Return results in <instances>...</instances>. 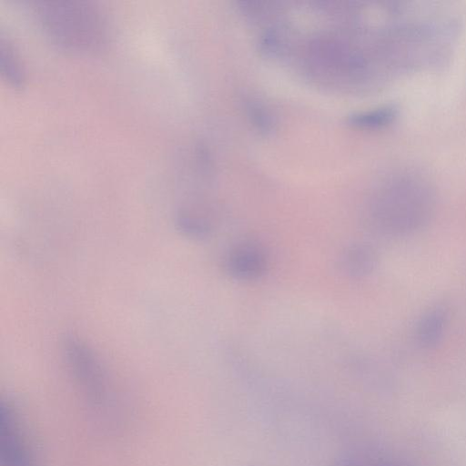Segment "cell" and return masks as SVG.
<instances>
[{
	"instance_id": "cell-1",
	"label": "cell",
	"mask_w": 466,
	"mask_h": 466,
	"mask_svg": "<svg viewBox=\"0 0 466 466\" xmlns=\"http://www.w3.org/2000/svg\"><path fill=\"white\" fill-rule=\"evenodd\" d=\"M436 195L428 178L404 169L385 179L370 197L368 228L384 237H405L423 228L435 210Z\"/></svg>"
},
{
	"instance_id": "cell-2",
	"label": "cell",
	"mask_w": 466,
	"mask_h": 466,
	"mask_svg": "<svg viewBox=\"0 0 466 466\" xmlns=\"http://www.w3.org/2000/svg\"><path fill=\"white\" fill-rule=\"evenodd\" d=\"M35 9L44 35L62 49L94 53L109 43L110 25L106 15L91 2L43 1Z\"/></svg>"
},
{
	"instance_id": "cell-3",
	"label": "cell",
	"mask_w": 466,
	"mask_h": 466,
	"mask_svg": "<svg viewBox=\"0 0 466 466\" xmlns=\"http://www.w3.org/2000/svg\"><path fill=\"white\" fill-rule=\"evenodd\" d=\"M62 348L68 370L82 392L95 405L103 403L107 394L106 380L94 351L74 335L64 339Z\"/></svg>"
},
{
	"instance_id": "cell-4",
	"label": "cell",
	"mask_w": 466,
	"mask_h": 466,
	"mask_svg": "<svg viewBox=\"0 0 466 466\" xmlns=\"http://www.w3.org/2000/svg\"><path fill=\"white\" fill-rule=\"evenodd\" d=\"M18 412L10 400L0 405L1 466H35Z\"/></svg>"
},
{
	"instance_id": "cell-5",
	"label": "cell",
	"mask_w": 466,
	"mask_h": 466,
	"mask_svg": "<svg viewBox=\"0 0 466 466\" xmlns=\"http://www.w3.org/2000/svg\"><path fill=\"white\" fill-rule=\"evenodd\" d=\"M223 268L233 279L242 281L262 277L268 268V256L258 243L247 240L233 245L224 255Z\"/></svg>"
},
{
	"instance_id": "cell-6",
	"label": "cell",
	"mask_w": 466,
	"mask_h": 466,
	"mask_svg": "<svg viewBox=\"0 0 466 466\" xmlns=\"http://www.w3.org/2000/svg\"><path fill=\"white\" fill-rule=\"evenodd\" d=\"M377 265L374 249L363 243L347 247L339 256L340 270L350 278H363L373 272Z\"/></svg>"
},
{
	"instance_id": "cell-7",
	"label": "cell",
	"mask_w": 466,
	"mask_h": 466,
	"mask_svg": "<svg viewBox=\"0 0 466 466\" xmlns=\"http://www.w3.org/2000/svg\"><path fill=\"white\" fill-rule=\"evenodd\" d=\"M448 323V312L441 306L426 311L416 327V339L423 348H433L442 339Z\"/></svg>"
},
{
	"instance_id": "cell-8",
	"label": "cell",
	"mask_w": 466,
	"mask_h": 466,
	"mask_svg": "<svg viewBox=\"0 0 466 466\" xmlns=\"http://www.w3.org/2000/svg\"><path fill=\"white\" fill-rule=\"evenodd\" d=\"M176 224L181 234L195 239L208 237L213 229L208 218L188 209H180L177 212Z\"/></svg>"
},
{
	"instance_id": "cell-9",
	"label": "cell",
	"mask_w": 466,
	"mask_h": 466,
	"mask_svg": "<svg viewBox=\"0 0 466 466\" xmlns=\"http://www.w3.org/2000/svg\"><path fill=\"white\" fill-rule=\"evenodd\" d=\"M397 116L398 108L395 106H384L355 115L350 117V122L361 127L376 128L392 123Z\"/></svg>"
},
{
	"instance_id": "cell-10",
	"label": "cell",
	"mask_w": 466,
	"mask_h": 466,
	"mask_svg": "<svg viewBox=\"0 0 466 466\" xmlns=\"http://www.w3.org/2000/svg\"><path fill=\"white\" fill-rule=\"evenodd\" d=\"M1 71L5 79L14 86H21L24 82V72L20 61L8 42L1 44Z\"/></svg>"
}]
</instances>
